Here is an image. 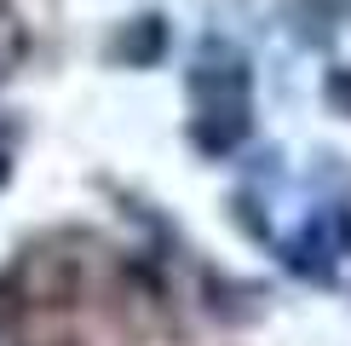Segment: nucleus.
Masks as SVG:
<instances>
[{
  "mask_svg": "<svg viewBox=\"0 0 351 346\" xmlns=\"http://www.w3.org/2000/svg\"><path fill=\"white\" fill-rule=\"evenodd\" d=\"M190 98H196V144L202 150H237L247 139V104H254V81L237 52H208L190 76Z\"/></svg>",
  "mask_w": 351,
  "mask_h": 346,
  "instance_id": "obj_1",
  "label": "nucleus"
}]
</instances>
